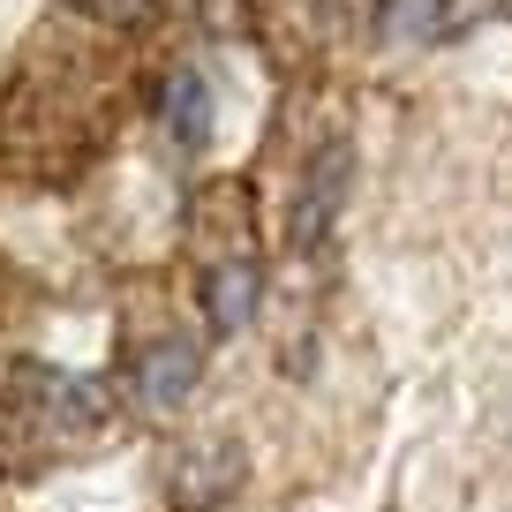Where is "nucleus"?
I'll return each mask as SVG.
<instances>
[{
	"label": "nucleus",
	"mask_w": 512,
	"mask_h": 512,
	"mask_svg": "<svg viewBox=\"0 0 512 512\" xmlns=\"http://www.w3.org/2000/svg\"><path fill=\"white\" fill-rule=\"evenodd\" d=\"M68 8H91V0H68Z\"/></svg>",
	"instance_id": "423d86ee"
},
{
	"label": "nucleus",
	"mask_w": 512,
	"mask_h": 512,
	"mask_svg": "<svg viewBox=\"0 0 512 512\" xmlns=\"http://www.w3.org/2000/svg\"><path fill=\"white\" fill-rule=\"evenodd\" d=\"M347 174H354V151H347V136H332V144L309 159V181H302V204H294V241H324L332 234V219H339V204H347Z\"/></svg>",
	"instance_id": "f03ea898"
},
{
	"label": "nucleus",
	"mask_w": 512,
	"mask_h": 512,
	"mask_svg": "<svg viewBox=\"0 0 512 512\" xmlns=\"http://www.w3.org/2000/svg\"><path fill=\"white\" fill-rule=\"evenodd\" d=\"M241 475H249V460H241L234 437H196V445L174 452V505L211 512V505H226V497L241 490Z\"/></svg>",
	"instance_id": "f257e3e1"
},
{
	"label": "nucleus",
	"mask_w": 512,
	"mask_h": 512,
	"mask_svg": "<svg viewBox=\"0 0 512 512\" xmlns=\"http://www.w3.org/2000/svg\"><path fill=\"white\" fill-rule=\"evenodd\" d=\"M256 302H264V272H256L249 256H226V264L204 272V317H211L219 339H234L241 324L256 317Z\"/></svg>",
	"instance_id": "7ed1b4c3"
},
{
	"label": "nucleus",
	"mask_w": 512,
	"mask_h": 512,
	"mask_svg": "<svg viewBox=\"0 0 512 512\" xmlns=\"http://www.w3.org/2000/svg\"><path fill=\"white\" fill-rule=\"evenodd\" d=\"M196 369H204V362H196L189 339H159V347L136 362V392H144V407H159V415H166V407H181L196 392Z\"/></svg>",
	"instance_id": "39448f33"
},
{
	"label": "nucleus",
	"mask_w": 512,
	"mask_h": 512,
	"mask_svg": "<svg viewBox=\"0 0 512 512\" xmlns=\"http://www.w3.org/2000/svg\"><path fill=\"white\" fill-rule=\"evenodd\" d=\"M159 121H166V136H174V151H204L211 144V83L196 76V68H174V76H166Z\"/></svg>",
	"instance_id": "20e7f679"
}]
</instances>
